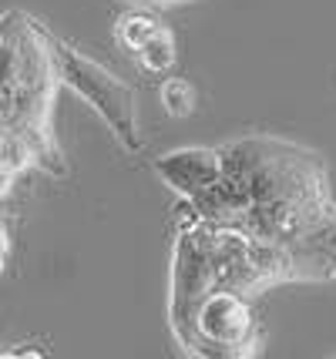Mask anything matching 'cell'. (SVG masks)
Instances as JSON below:
<instances>
[{
    "instance_id": "obj_6",
    "label": "cell",
    "mask_w": 336,
    "mask_h": 359,
    "mask_svg": "<svg viewBox=\"0 0 336 359\" xmlns=\"http://www.w3.org/2000/svg\"><path fill=\"white\" fill-rule=\"evenodd\" d=\"M161 104L172 118H185L195 111V88L185 78H168L161 84Z\"/></svg>"
},
{
    "instance_id": "obj_4",
    "label": "cell",
    "mask_w": 336,
    "mask_h": 359,
    "mask_svg": "<svg viewBox=\"0 0 336 359\" xmlns=\"http://www.w3.org/2000/svg\"><path fill=\"white\" fill-rule=\"evenodd\" d=\"M138 67L145 74H168L175 67V37L165 24L138 47Z\"/></svg>"
},
{
    "instance_id": "obj_7",
    "label": "cell",
    "mask_w": 336,
    "mask_h": 359,
    "mask_svg": "<svg viewBox=\"0 0 336 359\" xmlns=\"http://www.w3.org/2000/svg\"><path fill=\"white\" fill-rule=\"evenodd\" d=\"M7 255H11V238H7V229L0 225V272L7 266Z\"/></svg>"
},
{
    "instance_id": "obj_1",
    "label": "cell",
    "mask_w": 336,
    "mask_h": 359,
    "mask_svg": "<svg viewBox=\"0 0 336 359\" xmlns=\"http://www.w3.org/2000/svg\"><path fill=\"white\" fill-rule=\"evenodd\" d=\"M51 54H54V64H58V78L65 81L67 88H74L108 121V128L121 138V144L128 151H138L142 135H138V118H135V94H131L128 84H121L98 61L84 57L74 47L61 44L54 37H51Z\"/></svg>"
},
{
    "instance_id": "obj_5",
    "label": "cell",
    "mask_w": 336,
    "mask_h": 359,
    "mask_svg": "<svg viewBox=\"0 0 336 359\" xmlns=\"http://www.w3.org/2000/svg\"><path fill=\"white\" fill-rule=\"evenodd\" d=\"M161 24L155 20L152 14H145V11H128V14L118 17V24H114V34H118V41L121 47H128L131 54H138V47L152 37V34L159 31Z\"/></svg>"
},
{
    "instance_id": "obj_3",
    "label": "cell",
    "mask_w": 336,
    "mask_h": 359,
    "mask_svg": "<svg viewBox=\"0 0 336 359\" xmlns=\"http://www.w3.org/2000/svg\"><path fill=\"white\" fill-rule=\"evenodd\" d=\"M155 168L178 195L195 202L222 178V155L212 148H178L172 155L155 158Z\"/></svg>"
},
{
    "instance_id": "obj_2",
    "label": "cell",
    "mask_w": 336,
    "mask_h": 359,
    "mask_svg": "<svg viewBox=\"0 0 336 359\" xmlns=\"http://www.w3.org/2000/svg\"><path fill=\"white\" fill-rule=\"evenodd\" d=\"M253 332H256V319L242 292L215 289L199 302L185 346L199 353L202 349L208 353V346H215V353H225V356H246L253 346Z\"/></svg>"
}]
</instances>
